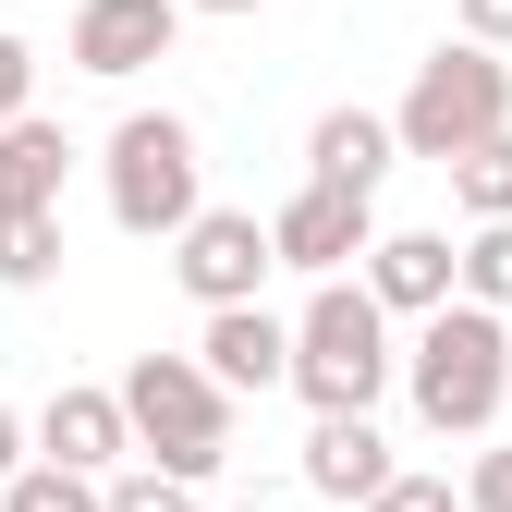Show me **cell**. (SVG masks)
I'll list each match as a JSON object with an SVG mask.
<instances>
[{"mask_svg": "<svg viewBox=\"0 0 512 512\" xmlns=\"http://www.w3.org/2000/svg\"><path fill=\"white\" fill-rule=\"evenodd\" d=\"M403 391L439 439H488L500 403H512V317H476V305H439L415 317V354H403Z\"/></svg>", "mask_w": 512, "mask_h": 512, "instance_id": "obj_1", "label": "cell"}, {"mask_svg": "<svg viewBox=\"0 0 512 512\" xmlns=\"http://www.w3.org/2000/svg\"><path fill=\"white\" fill-rule=\"evenodd\" d=\"M391 378H403V354H391V317L366 305V281H317V305L293 317L281 391H305V415H378Z\"/></svg>", "mask_w": 512, "mask_h": 512, "instance_id": "obj_2", "label": "cell"}, {"mask_svg": "<svg viewBox=\"0 0 512 512\" xmlns=\"http://www.w3.org/2000/svg\"><path fill=\"white\" fill-rule=\"evenodd\" d=\"M110 403H122V427H135V464H159V476H183V488H208V476L232 464V403L208 391L196 354H135Z\"/></svg>", "mask_w": 512, "mask_h": 512, "instance_id": "obj_3", "label": "cell"}, {"mask_svg": "<svg viewBox=\"0 0 512 512\" xmlns=\"http://www.w3.org/2000/svg\"><path fill=\"white\" fill-rule=\"evenodd\" d=\"M98 183H110V220L135 244H171L183 220L208 208V159H196V122L183 110H122L110 147H98Z\"/></svg>", "mask_w": 512, "mask_h": 512, "instance_id": "obj_4", "label": "cell"}, {"mask_svg": "<svg viewBox=\"0 0 512 512\" xmlns=\"http://www.w3.org/2000/svg\"><path fill=\"white\" fill-rule=\"evenodd\" d=\"M488 135H512V61H488V49H427L415 61V86H403V110H391V147L403 159H427V171H452L464 147H488Z\"/></svg>", "mask_w": 512, "mask_h": 512, "instance_id": "obj_5", "label": "cell"}, {"mask_svg": "<svg viewBox=\"0 0 512 512\" xmlns=\"http://www.w3.org/2000/svg\"><path fill=\"white\" fill-rule=\"evenodd\" d=\"M269 269H281V256H269V220H256V208H196V220L171 232V281L196 293L208 317H220V305H256Z\"/></svg>", "mask_w": 512, "mask_h": 512, "instance_id": "obj_6", "label": "cell"}, {"mask_svg": "<svg viewBox=\"0 0 512 512\" xmlns=\"http://www.w3.org/2000/svg\"><path fill=\"white\" fill-rule=\"evenodd\" d=\"M378 244V196H330V183H293V196L269 208V256L305 281H342L354 256Z\"/></svg>", "mask_w": 512, "mask_h": 512, "instance_id": "obj_7", "label": "cell"}, {"mask_svg": "<svg viewBox=\"0 0 512 512\" xmlns=\"http://www.w3.org/2000/svg\"><path fill=\"white\" fill-rule=\"evenodd\" d=\"M171 37H183V0H74V74H98V86H135L147 61H171Z\"/></svg>", "mask_w": 512, "mask_h": 512, "instance_id": "obj_8", "label": "cell"}, {"mask_svg": "<svg viewBox=\"0 0 512 512\" xmlns=\"http://www.w3.org/2000/svg\"><path fill=\"white\" fill-rule=\"evenodd\" d=\"M196 366H208V391H220V403L281 391V378H293V317H269V305H220L208 330H196Z\"/></svg>", "mask_w": 512, "mask_h": 512, "instance_id": "obj_9", "label": "cell"}, {"mask_svg": "<svg viewBox=\"0 0 512 512\" xmlns=\"http://www.w3.org/2000/svg\"><path fill=\"white\" fill-rule=\"evenodd\" d=\"M37 464H61V476H122V464H135V427H122V403L110 391H86V378H74V391H49L37 403Z\"/></svg>", "mask_w": 512, "mask_h": 512, "instance_id": "obj_10", "label": "cell"}, {"mask_svg": "<svg viewBox=\"0 0 512 512\" xmlns=\"http://www.w3.org/2000/svg\"><path fill=\"white\" fill-rule=\"evenodd\" d=\"M391 476H403V464H391V439H378V415H317V427H305V488H317V500L366 512Z\"/></svg>", "mask_w": 512, "mask_h": 512, "instance_id": "obj_11", "label": "cell"}, {"mask_svg": "<svg viewBox=\"0 0 512 512\" xmlns=\"http://www.w3.org/2000/svg\"><path fill=\"white\" fill-rule=\"evenodd\" d=\"M366 305L378 317H439L452 305V232H378L366 244Z\"/></svg>", "mask_w": 512, "mask_h": 512, "instance_id": "obj_12", "label": "cell"}, {"mask_svg": "<svg viewBox=\"0 0 512 512\" xmlns=\"http://www.w3.org/2000/svg\"><path fill=\"white\" fill-rule=\"evenodd\" d=\"M391 110H317V135H305V183H330V196H378L391 183Z\"/></svg>", "mask_w": 512, "mask_h": 512, "instance_id": "obj_13", "label": "cell"}, {"mask_svg": "<svg viewBox=\"0 0 512 512\" xmlns=\"http://www.w3.org/2000/svg\"><path fill=\"white\" fill-rule=\"evenodd\" d=\"M61 183H74V135L61 122H0V220H61Z\"/></svg>", "mask_w": 512, "mask_h": 512, "instance_id": "obj_14", "label": "cell"}, {"mask_svg": "<svg viewBox=\"0 0 512 512\" xmlns=\"http://www.w3.org/2000/svg\"><path fill=\"white\" fill-rule=\"evenodd\" d=\"M452 305L512 317V220H476V232L452 244Z\"/></svg>", "mask_w": 512, "mask_h": 512, "instance_id": "obj_15", "label": "cell"}, {"mask_svg": "<svg viewBox=\"0 0 512 512\" xmlns=\"http://www.w3.org/2000/svg\"><path fill=\"white\" fill-rule=\"evenodd\" d=\"M452 208L464 220H512V135H488V147L452 159Z\"/></svg>", "mask_w": 512, "mask_h": 512, "instance_id": "obj_16", "label": "cell"}, {"mask_svg": "<svg viewBox=\"0 0 512 512\" xmlns=\"http://www.w3.org/2000/svg\"><path fill=\"white\" fill-rule=\"evenodd\" d=\"M61 281V220H0V293H49Z\"/></svg>", "mask_w": 512, "mask_h": 512, "instance_id": "obj_17", "label": "cell"}, {"mask_svg": "<svg viewBox=\"0 0 512 512\" xmlns=\"http://www.w3.org/2000/svg\"><path fill=\"white\" fill-rule=\"evenodd\" d=\"M0 512H110L98 476H61V464H25L13 488H0Z\"/></svg>", "mask_w": 512, "mask_h": 512, "instance_id": "obj_18", "label": "cell"}, {"mask_svg": "<svg viewBox=\"0 0 512 512\" xmlns=\"http://www.w3.org/2000/svg\"><path fill=\"white\" fill-rule=\"evenodd\" d=\"M98 500H110V512H196V488H183V476H159V464H122Z\"/></svg>", "mask_w": 512, "mask_h": 512, "instance_id": "obj_19", "label": "cell"}, {"mask_svg": "<svg viewBox=\"0 0 512 512\" xmlns=\"http://www.w3.org/2000/svg\"><path fill=\"white\" fill-rule=\"evenodd\" d=\"M366 512H464V488H452V476H391Z\"/></svg>", "mask_w": 512, "mask_h": 512, "instance_id": "obj_20", "label": "cell"}, {"mask_svg": "<svg viewBox=\"0 0 512 512\" xmlns=\"http://www.w3.org/2000/svg\"><path fill=\"white\" fill-rule=\"evenodd\" d=\"M464 512H512V439H500V452H476V476H464Z\"/></svg>", "mask_w": 512, "mask_h": 512, "instance_id": "obj_21", "label": "cell"}, {"mask_svg": "<svg viewBox=\"0 0 512 512\" xmlns=\"http://www.w3.org/2000/svg\"><path fill=\"white\" fill-rule=\"evenodd\" d=\"M25 98H37V49L0 37V122H25Z\"/></svg>", "mask_w": 512, "mask_h": 512, "instance_id": "obj_22", "label": "cell"}, {"mask_svg": "<svg viewBox=\"0 0 512 512\" xmlns=\"http://www.w3.org/2000/svg\"><path fill=\"white\" fill-rule=\"evenodd\" d=\"M464 49H488V61L512 49V0H464Z\"/></svg>", "mask_w": 512, "mask_h": 512, "instance_id": "obj_23", "label": "cell"}, {"mask_svg": "<svg viewBox=\"0 0 512 512\" xmlns=\"http://www.w3.org/2000/svg\"><path fill=\"white\" fill-rule=\"evenodd\" d=\"M13 476H25V415L0 403V488H13Z\"/></svg>", "mask_w": 512, "mask_h": 512, "instance_id": "obj_24", "label": "cell"}, {"mask_svg": "<svg viewBox=\"0 0 512 512\" xmlns=\"http://www.w3.org/2000/svg\"><path fill=\"white\" fill-rule=\"evenodd\" d=\"M183 13H256V0H183Z\"/></svg>", "mask_w": 512, "mask_h": 512, "instance_id": "obj_25", "label": "cell"}, {"mask_svg": "<svg viewBox=\"0 0 512 512\" xmlns=\"http://www.w3.org/2000/svg\"><path fill=\"white\" fill-rule=\"evenodd\" d=\"M232 512H269V500H232Z\"/></svg>", "mask_w": 512, "mask_h": 512, "instance_id": "obj_26", "label": "cell"}]
</instances>
